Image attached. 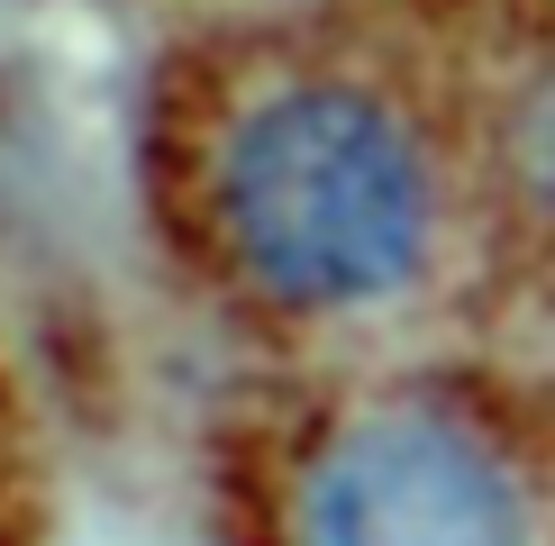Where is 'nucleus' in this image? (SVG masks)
Masks as SVG:
<instances>
[{"label": "nucleus", "mask_w": 555, "mask_h": 546, "mask_svg": "<svg viewBox=\"0 0 555 546\" xmlns=\"http://www.w3.org/2000/svg\"><path fill=\"white\" fill-rule=\"evenodd\" d=\"M219 227L273 301L346 310L410 283L428 246V165L374 91L292 82L219 146Z\"/></svg>", "instance_id": "f257e3e1"}, {"label": "nucleus", "mask_w": 555, "mask_h": 546, "mask_svg": "<svg viewBox=\"0 0 555 546\" xmlns=\"http://www.w3.org/2000/svg\"><path fill=\"white\" fill-rule=\"evenodd\" d=\"M300 546H538L511 455L447 410H364L310 455L292 500Z\"/></svg>", "instance_id": "f03ea898"}]
</instances>
